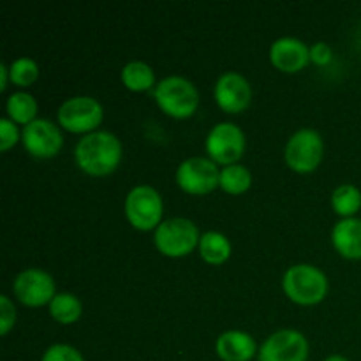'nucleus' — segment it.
Wrapping results in <instances>:
<instances>
[{"instance_id": "412c9836", "label": "nucleus", "mask_w": 361, "mask_h": 361, "mask_svg": "<svg viewBox=\"0 0 361 361\" xmlns=\"http://www.w3.org/2000/svg\"><path fill=\"white\" fill-rule=\"evenodd\" d=\"M331 204H334V210L338 215L353 217L361 207L360 189L353 185V183H344V185L337 187L334 190V196H331Z\"/></svg>"}, {"instance_id": "393cba45", "label": "nucleus", "mask_w": 361, "mask_h": 361, "mask_svg": "<svg viewBox=\"0 0 361 361\" xmlns=\"http://www.w3.org/2000/svg\"><path fill=\"white\" fill-rule=\"evenodd\" d=\"M16 321V309L6 295L0 296V334L6 335Z\"/></svg>"}, {"instance_id": "a211bd4d", "label": "nucleus", "mask_w": 361, "mask_h": 361, "mask_svg": "<svg viewBox=\"0 0 361 361\" xmlns=\"http://www.w3.org/2000/svg\"><path fill=\"white\" fill-rule=\"evenodd\" d=\"M122 81L130 90H148L155 83V73L147 62L134 60L122 69Z\"/></svg>"}, {"instance_id": "a878e982", "label": "nucleus", "mask_w": 361, "mask_h": 361, "mask_svg": "<svg viewBox=\"0 0 361 361\" xmlns=\"http://www.w3.org/2000/svg\"><path fill=\"white\" fill-rule=\"evenodd\" d=\"M18 141V129L11 118L0 120V148L7 150Z\"/></svg>"}, {"instance_id": "4be33fe9", "label": "nucleus", "mask_w": 361, "mask_h": 361, "mask_svg": "<svg viewBox=\"0 0 361 361\" xmlns=\"http://www.w3.org/2000/svg\"><path fill=\"white\" fill-rule=\"evenodd\" d=\"M252 182V175L249 169L242 164H229L224 169H221V180L219 185L229 194H240L247 190Z\"/></svg>"}, {"instance_id": "dca6fc26", "label": "nucleus", "mask_w": 361, "mask_h": 361, "mask_svg": "<svg viewBox=\"0 0 361 361\" xmlns=\"http://www.w3.org/2000/svg\"><path fill=\"white\" fill-rule=\"evenodd\" d=\"M335 249L349 259L361 257V219L345 217L335 224L331 231Z\"/></svg>"}, {"instance_id": "39448f33", "label": "nucleus", "mask_w": 361, "mask_h": 361, "mask_svg": "<svg viewBox=\"0 0 361 361\" xmlns=\"http://www.w3.org/2000/svg\"><path fill=\"white\" fill-rule=\"evenodd\" d=\"M126 215L134 228L143 231L159 226L162 215V200L157 190L150 185L134 187L126 197Z\"/></svg>"}, {"instance_id": "b1692460", "label": "nucleus", "mask_w": 361, "mask_h": 361, "mask_svg": "<svg viewBox=\"0 0 361 361\" xmlns=\"http://www.w3.org/2000/svg\"><path fill=\"white\" fill-rule=\"evenodd\" d=\"M41 361H85L81 353L69 344H53L46 349Z\"/></svg>"}, {"instance_id": "423d86ee", "label": "nucleus", "mask_w": 361, "mask_h": 361, "mask_svg": "<svg viewBox=\"0 0 361 361\" xmlns=\"http://www.w3.org/2000/svg\"><path fill=\"white\" fill-rule=\"evenodd\" d=\"M323 157V137L316 129H300L286 145V161L295 171L309 173L317 168Z\"/></svg>"}, {"instance_id": "6e6552de", "label": "nucleus", "mask_w": 361, "mask_h": 361, "mask_svg": "<svg viewBox=\"0 0 361 361\" xmlns=\"http://www.w3.org/2000/svg\"><path fill=\"white\" fill-rule=\"evenodd\" d=\"M309 342L300 331L286 328L275 331L263 342L257 358L259 361H307Z\"/></svg>"}, {"instance_id": "bb28decb", "label": "nucleus", "mask_w": 361, "mask_h": 361, "mask_svg": "<svg viewBox=\"0 0 361 361\" xmlns=\"http://www.w3.org/2000/svg\"><path fill=\"white\" fill-rule=\"evenodd\" d=\"M310 60L319 66H324L331 60V48L326 42H316V44L310 48Z\"/></svg>"}, {"instance_id": "5701e85b", "label": "nucleus", "mask_w": 361, "mask_h": 361, "mask_svg": "<svg viewBox=\"0 0 361 361\" xmlns=\"http://www.w3.org/2000/svg\"><path fill=\"white\" fill-rule=\"evenodd\" d=\"M39 76V67L34 59L30 56H21L16 59L9 67V78L14 85L20 87H28L34 83Z\"/></svg>"}, {"instance_id": "9b49d317", "label": "nucleus", "mask_w": 361, "mask_h": 361, "mask_svg": "<svg viewBox=\"0 0 361 361\" xmlns=\"http://www.w3.org/2000/svg\"><path fill=\"white\" fill-rule=\"evenodd\" d=\"M14 295L25 305L39 307L55 298V281L51 275L39 268H28L14 279Z\"/></svg>"}, {"instance_id": "aec40b11", "label": "nucleus", "mask_w": 361, "mask_h": 361, "mask_svg": "<svg viewBox=\"0 0 361 361\" xmlns=\"http://www.w3.org/2000/svg\"><path fill=\"white\" fill-rule=\"evenodd\" d=\"M7 113L14 122L28 126L35 120L34 116L37 113V102L27 92H14L7 99Z\"/></svg>"}, {"instance_id": "f257e3e1", "label": "nucleus", "mask_w": 361, "mask_h": 361, "mask_svg": "<svg viewBox=\"0 0 361 361\" xmlns=\"http://www.w3.org/2000/svg\"><path fill=\"white\" fill-rule=\"evenodd\" d=\"M76 162L83 171L90 175H109L118 166L122 157V145L115 134L108 130H94L78 141Z\"/></svg>"}, {"instance_id": "9d476101", "label": "nucleus", "mask_w": 361, "mask_h": 361, "mask_svg": "<svg viewBox=\"0 0 361 361\" xmlns=\"http://www.w3.org/2000/svg\"><path fill=\"white\" fill-rule=\"evenodd\" d=\"M221 171L212 159L189 157L176 169V182L190 194H207L219 185Z\"/></svg>"}, {"instance_id": "c85d7f7f", "label": "nucleus", "mask_w": 361, "mask_h": 361, "mask_svg": "<svg viewBox=\"0 0 361 361\" xmlns=\"http://www.w3.org/2000/svg\"><path fill=\"white\" fill-rule=\"evenodd\" d=\"M324 361H349V360L344 358V356H341V355H331V356H328Z\"/></svg>"}, {"instance_id": "0eeeda50", "label": "nucleus", "mask_w": 361, "mask_h": 361, "mask_svg": "<svg viewBox=\"0 0 361 361\" xmlns=\"http://www.w3.org/2000/svg\"><path fill=\"white\" fill-rule=\"evenodd\" d=\"M102 120V106L90 95L71 97L60 106L59 122L71 133H88Z\"/></svg>"}, {"instance_id": "f8f14e48", "label": "nucleus", "mask_w": 361, "mask_h": 361, "mask_svg": "<svg viewBox=\"0 0 361 361\" xmlns=\"http://www.w3.org/2000/svg\"><path fill=\"white\" fill-rule=\"evenodd\" d=\"M21 137H23V147L27 148L28 154L39 159L53 157L63 143L59 127L51 120L46 118H35L34 122L25 126Z\"/></svg>"}, {"instance_id": "2eb2a0df", "label": "nucleus", "mask_w": 361, "mask_h": 361, "mask_svg": "<svg viewBox=\"0 0 361 361\" xmlns=\"http://www.w3.org/2000/svg\"><path fill=\"white\" fill-rule=\"evenodd\" d=\"M217 355L224 361H249L256 355V341L247 331L229 330L217 338Z\"/></svg>"}, {"instance_id": "7ed1b4c3", "label": "nucleus", "mask_w": 361, "mask_h": 361, "mask_svg": "<svg viewBox=\"0 0 361 361\" xmlns=\"http://www.w3.org/2000/svg\"><path fill=\"white\" fill-rule=\"evenodd\" d=\"M154 97L168 115L176 118L190 116L197 108L200 94L192 81L183 76H168L155 87Z\"/></svg>"}, {"instance_id": "1a4fd4ad", "label": "nucleus", "mask_w": 361, "mask_h": 361, "mask_svg": "<svg viewBox=\"0 0 361 361\" xmlns=\"http://www.w3.org/2000/svg\"><path fill=\"white\" fill-rule=\"evenodd\" d=\"M245 150V134L236 123L221 122L207 136V152L214 161L229 166L242 157Z\"/></svg>"}, {"instance_id": "cd10ccee", "label": "nucleus", "mask_w": 361, "mask_h": 361, "mask_svg": "<svg viewBox=\"0 0 361 361\" xmlns=\"http://www.w3.org/2000/svg\"><path fill=\"white\" fill-rule=\"evenodd\" d=\"M7 74H9V69L6 67V63H0V90H6Z\"/></svg>"}, {"instance_id": "4468645a", "label": "nucleus", "mask_w": 361, "mask_h": 361, "mask_svg": "<svg viewBox=\"0 0 361 361\" xmlns=\"http://www.w3.org/2000/svg\"><path fill=\"white\" fill-rule=\"evenodd\" d=\"M270 59L275 67L286 73H296L307 66L310 49L305 42L296 37H281L271 44Z\"/></svg>"}, {"instance_id": "ddd939ff", "label": "nucleus", "mask_w": 361, "mask_h": 361, "mask_svg": "<svg viewBox=\"0 0 361 361\" xmlns=\"http://www.w3.org/2000/svg\"><path fill=\"white\" fill-rule=\"evenodd\" d=\"M215 99L219 106L228 113H238L249 106L252 90L245 78L235 71L221 74L215 83Z\"/></svg>"}, {"instance_id": "f03ea898", "label": "nucleus", "mask_w": 361, "mask_h": 361, "mask_svg": "<svg viewBox=\"0 0 361 361\" xmlns=\"http://www.w3.org/2000/svg\"><path fill=\"white\" fill-rule=\"evenodd\" d=\"M282 288L293 302L310 305L321 302L326 296L328 279L319 268L312 264H295L286 270Z\"/></svg>"}, {"instance_id": "f3484780", "label": "nucleus", "mask_w": 361, "mask_h": 361, "mask_svg": "<svg viewBox=\"0 0 361 361\" xmlns=\"http://www.w3.org/2000/svg\"><path fill=\"white\" fill-rule=\"evenodd\" d=\"M200 252L204 261L212 264H221L231 254V243L222 233L207 231L200 240Z\"/></svg>"}, {"instance_id": "20e7f679", "label": "nucleus", "mask_w": 361, "mask_h": 361, "mask_svg": "<svg viewBox=\"0 0 361 361\" xmlns=\"http://www.w3.org/2000/svg\"><path fill=\"white\" fill-rule=\"evenodd\" d=\"M155 245L162 254L171 257L185 256L201 240L197 226L185 217L162 221L155 229Z\"/></svg>"}, {"instance_id": "6ab92c4d", "label": "nucleus", "mask_w": 361, "mask_h": 361, "mask_svg": "<svg viewBox=\"0 0 361 361\" xmlns=\"http://www.w3.org/2000/svg\"><path fill=\"white\" fill-rule=\"evenodd\" d=\"M81 310H83V305H81L80 300L74 295H71V293H59V295H55V298L49 302V312H51V316L62 324L74 323V321L81 316Z\"/></svg>"}]
</instances>
